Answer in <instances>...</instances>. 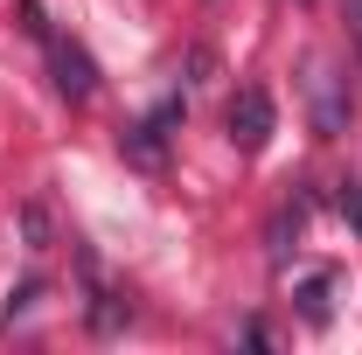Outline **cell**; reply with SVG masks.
I'll list each match as a JSON object with an SVG mask.
<instances>
[{
	"instance_id": "3",
	"label": "cell",
	"mask_w": 362,
	"mask_h": 355,
	"mask_svg": "<svg viewBox=\"0 0 362 355\" xmlns=\"http://www.w3.org/2000/svg\"><path fill=\"white\" fill-rule=\"evenodd\" d=\"M307 98H314V133L320 139L349 133V77H334L327 56H314V70H307Z\"/></svg>"
},
{
	"instance_id": "2",
	"label": "cell",
	"mask_w": 362,
	"mask_h": 355,
	"mask_svg": "<svg viewBox=\"0 0 362 355\" xmlns=\"http://www.w3.org/2000/svg\"><path fill=\"white\" fill-rule=\"evenodd\" d=\"M223 126H230V146H237V153H265V139H272V126H279V112H272V98H265L258 84H244L237 98H230Z\"/></svg>"
},
{
	"instance_id": "8",
	"label": "cell",
	"mask_w": 362,
	"mask_h": 355,
	"mask_svg": "<svg viewBox=\"0 0 362 355\" xmlns=\"http://www.w3.org/2000/svg\"><path fill=\"white\" fill-rule=\"evenodd\" d=\"M14 14H21V28H28V35H35V42H49V21H42V7H35V0H21V7H14Z\"/></svg>"
},
{
	"instance_id": "10",
	"label": "cell",
	"mask_w": 362,
	"mask_h": 355,
	"mask_svg": "<svg viewBox=\"0 0 362 355\" xmlns=\"http://www.w3.org/2000/svg\"><path fill=\"white\" fill-rule=\"evenodd\" d=\"M356 49H362V0H356Z\"/></svg>"
},
{
	"instance_id": "4",
	"label": "cell",
	"mask_w": 362,
	"mask_h": 355,
	"mask_svg": "<svg viewBox=\"0 0 362 355\" xmlns=\"http://www.w3.org/2000/svg\"><path fill=\"white\" fill-rule=\"evenodd\" d=\"M49 77H56V98L63 105H90V91H98V63H90L84 42H63V35H49Z\"/></svg>"
},
{
	"instance_id": "9",
	"label": "cell",
	"mask_w": 362,
	"mask_h": 355,
	"mask_svg": "<svg viewBox=\"0 0 362 355\" xmlns=\"http://www.w3.org/2000/svg\"><path fill=\"white\" fill-rule=\"evenodd\" d=\"M341 216L362 230V188H356V181H341Z\"/></svg>"
},
{
	"instance_id": "1",
	"label": "cell",
	"mask_w": 362,
	"mask_h": 355,
	"mask_svg": "<svg viewBox=\"0 0 362 355\" xmlns=\"http://www.w3.org/2000/svg\"><path fill=\"white\" fill-rule=\"evenodd\" d=\"M181 126V98H168V105H153L139 126H126L119 133V153L133 161V168H168V133Z\"/></svg>"
},
{
	"instance_id": "7",
	"label": "cell",
	"mask_w": 362,
	"mask_h": 355,
	"mask_svg": "<svg viewBox=\"0 0 362 355\" xmlns=\"http://www.w3.org/2000/svg\"><path fill=\"white\" fill-rule=\"evenodd\" d=\"M42 293H49L42 279H21V286H14V293H7V313H0V320H21V313L35 307V300H42Z\"/></svg>"
},
{
	"instance_id": "6",
	"label": "cell",
	"mask_w": 362,
	"mask_h": 355,
	"mask_svg": "<svg viewBox=\"0 0 362 355\" xmlns=\"http://www.w3.org/2000/svg\"><path fill=\"white\" fill-rule=\"evenodd\" d=\"M21 237H28V251H49V244H56V223H49V202H28V209H21Z\"/></svg>"
},
{
	"instance_id": "5",
	"label": "cell",
	"mask_w": 362,
	"mask_h": 355,
	"mask_svg": "<svg viewBox=\"0 0 362 355\" xmlns=\"http://www.w3.org/2000/svg\"><path fill=\"white\" fill-rule=\"evenodd\" d=\"M300 313H307V327H327V313H334V272L327 265L300 279Z\"/></svg>"
}]
</instances>
